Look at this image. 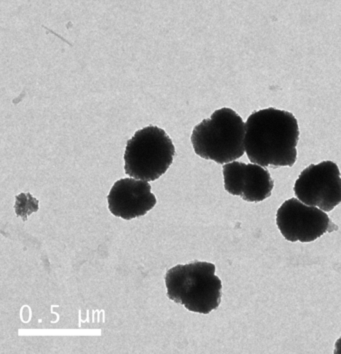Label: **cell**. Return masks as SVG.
<instances>
[{
	"label": "cell",
	"mask_w": 341,
	"mask_h": 354,
	"mask_svg": "<svg viewBox=\"0 0 341 354\" xmlns=\"http://www.w3.org/2000/svg\"><path fill=\"white\" fill-rule=\"evenodd\" d=\"M39 201L35 197L31 196L29 192H24L15 197V214L17 216L21 217L22 221H28L29 215L37 212L39 209Z\"/></svg>",
	"instance_id": "cell-9"
},
{
	"label": "cell",
	"mask_w": 341,
	"mask_h": 354,
	"mask_svg": "<svg viewBox=\"0 0 341 354\" xmlns=\"http://www.w3.org/2000/svg\"><path fill=\"white\" fill-rule=\"evenodd\" d=\"M224 188L231 196L248 203H260L271 196L275 181L261 165L232 161L223 165Z\"/></svg>",
	"instance_id": "cell-7"
},
{
	"label": "cell",
	"mask_w": 341,
	"mask_h": 354,
	"mask_svg": "<svg viewBox=\"0 0 341 354\" xmlns=\"http://www.w3.org/2000/svg\"><path fill=\"white\" fill-rule=\"evenodd\" d=\"M277 224L282 236L291 243H313L324 233L338 230L326 212L298 198L288 199L278 208Z\"/></svg>",
	"instance_id": "cell-5"
},
{
	"label": "cell",
	"mask_w": 341,
	"mask_h": 354,
	"mask_svg": "<svg viewBox=\"0 0 341 354\" xmlns=\"http://www.w3.org/2000/svg\"><path fill=\"white\" fill-rule=\"evenodd\" d=\"M296 198L325 212L341 203V176L336 163L326 160L305 168L295 181Z\"/></svg>",
	"instance_id": "cell-6"
},
{
	"label": "cell",
	"mask_w": 341,
	"mask_h": 354,
	"mask_svg": "<svg viewBox=\"0 0 341 354\" xmlns=\"http://www.w3.org/2000/svg\"><path fill=\"white\" fill-rule=\"evenodd\" d=\"M335 353H341V338L336 342Z\"/></svg>",
	"instance_id": "cell-10"
},
{
	"label": "cell",
	"mask_w": 341,
	"mask_h": 354,
	"mask_svg": "<svg viewBox=\"0 0 341 354\" xmlns=\"http://www.w3.org/2000/svg\"><path fill=\"white\" fill-rule=\"evenodd\" d=\"M109 212L125 221L145 216L156 205L148 181L123 178L116 181L107 196Z\"/></svg>",
	"instance_id": "cell-8"
},
{
	"label": "cell",
	"mask_w": 341,
	"mask_h": 354,
	"mask_svg": "<svg viewBox=\"0 0 341 354\" xmlns=\"http://www.w3.org/2000/svg\"><path fill=\"white\" fill-rule=\"evenodd\" d=\"M176 147L163 129L149 125L127 143L125 174L133 178L154 181L163 176L174 162Z\"/></svg>",
	"instance_id": "cell-4"
},
{
	"label": "cell",
	"mask_w": 341,
	"mask_h": 354,
	"mask_svg": "<svg viewBox=\"0 0 341 354\" xmlns=\"http://www.w3.org/2000/svg\"><path fill=\"white\" fill-rule=\"evenodd\" d=\"M244 138L246 123L237 112L224 107L194 127L192 143L197 156L226 165L243 156Z\"/></svg>",
	"instance_id": "cell-3"
},
{
	"label": "cell",
	"mask_w": 341,
	"mask_h": 354,
	"mask_svg": "<svg viewBox=\"0 0 341 354\" xmlns=\"http://www.w3.org/2000/svg\"><path fill=\"white\" fill-rule=\"evenodd\" d=\"M215 270L214 264L199 261L170 268L165 274L168 299L201 315L219 308L222 283Z\"/></svg>",
	"instance_id": "cell-2"
},
{
	"label": "cell",
	"mask_w": 341,
	"mask_h": 354,
	"mask_svg": "<svg viewBox=\"0 0 341 354\" xmlns=\"http://www.w3.org/2000/svg\"><path fill=\"white\" fill-rule=\"evenodd\" d=\"M299 129L291 112L269 109L253 112L246 122L244 147L251 163L264 167H293Z\"/></svg>",
	"instance_id": "cell-1"
}]
</instances>
